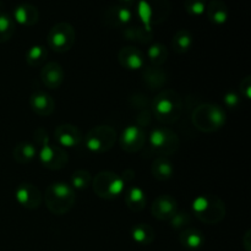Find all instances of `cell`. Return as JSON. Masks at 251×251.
Returning <instances> with one entry per match:
<instances>
[{"label": "cell", "mask_w": 251, "mask_h": 251, "mask_svg": "<svg viewBox=\"0 0 251 251\" xmlns=\"http://www.w3.org/2000/svg\"><path fill=\"white\" fill-rule=\"evenodd\" d=\"M15 199L22 207L27 210H37L42 205L43 195L33 184L22 183L15 190Z\"/></svg>", "instance_id": "11"}, {"label": "cell", "mask_w": 251, "mask_h": 251, "mask_svg": "<svg viewBox=\"0 0 251 251\" xmlns=\"http://www.w3.org/2000/svg\"><path fill=\"white\" fill-rule=\"evenodd\" d=\"M153 115L163 124H172L180 118L183 113V100L174 90H163L152 102Z\"/></svg>", "instance_id": "1"}, {"label": "cell", "mask_w": 251, "mask_h": 251, "mask_svg": "<svg viewBox=\"0 0 251 251\" xmlns=\"http://www.w3.org/2000/svg\"><path fill=\"white\" fill-rule=\"evenodd\" d=\"M118 60L123 68L127 70H140L145 65L144 53L139 48L132 46L124 47L118 54Z\"/></svg>", "instance_id": "14"}, {"label": "cell", "mask_w": 251, "mask_h": 251, "mask_svg": "<svg viewBox=\"0 0 251 251\" xmlns=\"http://www.w3.org/2000/svg\"><path fill=\"white\" fill-rule=\"evenodd\" d=\"M240 91H242V95L244 96L247 100H250L251 95V77L250 76H247L244 80L240 83Z\"/></svg>", "instance_id": "35"}, {"label": "cell", "mask_w": 251, "mask_h": 251, "mask_svg": "<svg viewBox=\"0 0 251 251\" xmlns=\"http://www.w3.org/2000/svg\"><path fill=\"white\" fill-rule=\"evenodd\" d=\"M206 5V0H184V9L191 16H201L205 14Z\"/></svg>", "instance_id": "32"}, {"label": "cell", "mask_w": 251, "mask_h": 251, "mask_svg": "<svg viewBox=\"0 0 251 251\" xmlns=\"http://www.w3.org/2000/svg\"><path fill=\"white\" fill-rule=\"evenodd\" d=\"M76 41L75 28L68 22L54 25L48 33V46L56 53L69 51Z\"/></svg>", "instance_id": "7"}, {"label": "cell", "mask_w": 251, "mask_h": 251, "mask_svg": "<svg viewBox=\"0 0 251 251\" xmlns=\"http://www.w3.org/2000/svg\"><path fill=\"white\" fill-rule=\"evenodd\" d=\"M131 237L137 244L150 245L156 238V233H154L153 228L147 223H139L132 227Z\"/></svg>", "instance_id": "25"}, {"label": "cell", "mask_w": 251, "mask_h": 251, "mask_svg": "<svg viewBox=\"0 0 251 251\" xmlns=\"http://www.w3.org/2000/svg\"><path fill=\"white\" fill-rule=\"evenodd\" d=\"M190 222V216L186 212H176L173 217L169 220V223H171V227L174 228V229H181L185 226L189 225Z\"/></svg>", "instance_id": "33"}, {"label": "cell", "mask_w": 251, "mask_h": 251, "mask_svg": "<svg viewBox=\"0 0 251 251\" xmlns=\"http://www.w3.org/2000/svg\"><path fill=\"white\" fill-rule=\"evenodd\" d=\"M150 145L161 156H171L178 150L179 137L168 127H156L150 134Z\"/></svg>", "instance_id": "8"}, {"label": "cell", "mask_w": 251, "mask_h": 251, "mask_svg": "<svg viewBox=\"0 0 251 251\" xmlns=\"http://www.w3.org/2000/svg\"><path fill=\"white\" fill-rule=\"evenodd\" d=\"M194 216L206 225H217L225 218V202L216 195H200L191 203Z\"/></svg>", "instance_id": "3"}, {"label": "cell", "mask_w": 251, "mask_h": 251, "mask_svg": "<svg viewBox=\"0 0 251 251\" xmlns=\"http://www.w3.org/2000/svg\"><path fill=\"white\" fill-rule=\"evenodd\" d=\"M147 58L151 61L152 66H161L168 59V49L164 44L154 43L147 49Z\"/></svg>", "instance_id": "28"}, {"label": "cell", "mask_w": 251, "mask_h": 251, "mask_svg": "<svg viewBox=\"0 0 251 251\" xmlns=\"http://www.w3.org/2000/svg\"><path fill=\"white\" fill-rule=\"evenodd\" d=\"M15 33V21L5 12H0V43L7 42Z\"/></svg>", "instance_id": "30"}, {"label": "cell", "mask_w": 251, "mask_h": 251, "mask_svg": "<svg viewBox=\"0 0 251 251\" xmlns=\"http://www.w3.org/2000/svg\"><path fill=\"white\" fill-rule=\"evenodd\" d=\"M194 37L193 33L188 29H179L172 39V48L176 54H184L190 50L193 46Z\"/></svg>", "instance_id": "26"}, {"label": "cell", "mask_w": 251, "mask_h": 251, "mask_svg": "<svg viewBox=\"0 0 251 251\" xmlns=\"http://www.w3.org/2000/svg\"><path fill=\"white\" fill-rule=\"evenodd\" d=\"M223 100H225V104L227 105L228 108H230V109H232V108H237L238 105L240 104V97L234 92L226 93Z\"/></svg>", "instance_id": "34"}, {"label": "cell", "mask_w": 251, "mask_h": 251, "mask_svg": "<svg viewBox=\"0 0 251 251\" xmlns=\"http://www.w3.org/2000/svg\"><path fill=\"white\" fill-rule=\"evenodd\" d=\"M146 135L144 129L139 125H127L120 135V146L127 153L139 152L144 147Z\"/></svg>", "instance_id": "10"}, {"label": "cell", "mask_w": 251, "mask_h": 251, "mask_svg": "<svg viewBox=\"0 0 251 251\" xmlns=\"http://www.w3.org/2000/svg\"><path fill=\"white\" fill-rule=\"evenodd\" d=\"M126 206L134 212H140L146 206V194L139 186H132L125 195Z\"/></svg>", "instance_id": "22"}, {"label": "cell", "mask_w": 251, "mask_h": 251, "mask_svg": "<svg viewBox=\"0 0 251 251\" xmlns=\"http://www.w3.org/2000/svg\"><path fill=\"white\" fill-rule=\"evenodd\" d=\"M47 55H48L47 49L44 48L43 46L37 44V46H32L31 48L26 51L25 58H26L27 64H28L29 66H33L34 68V66L41 65V64L46 60Z\"/></svg>", "instance_id": "29"}, {"label": "cell", "mask_w": 251, "mask_h": 251, "mask_svg": "<svg viewBox=\"0 0 251 251\" xmlns=\"http://www.w3.org/2000/svg\"><path fill=\"white\" fill-rule=\"evenodd\" d=\"M54 136L60 147H76L82 141V134L77 126L71 124H61L54 131Z\"/></svg>", "instance_id": "13"}, {"label": "cell", "mask_w": 251, "mask_h": 251, "mask_svg": "<svg viewBox=\"0 0 251 251\" xmlns=\"http://www.w3.org/2000/svg\"><path fill=\"white\" fill-rule=\"evenodd\" d=\"M179 240H180L181 245L189 250H196L201 248L205 243V237L202 233L198 229H185L180 233L179 235Z\"/></svg>", "instance_id": "24"}, {"label": "cell", "mask_w": 251, "mask_h": 251, "mask_svg": "<svg viewBox=\"0 0 251 251\" xmlns=\"http://www.w3.org/2000/svg\"><path fill=\"white\" fill-rule=\"evenodd\" d=\"M14 159L20 164L29 163L37 156V147L29 142H20L12 150Z\"/></svg>", "instance_id": "23"}, {"label": "cell", "mask_w": 251, "mask_h": 251, "mask_svg": "<svg viewBox=\"0 0 251 251\" xmlns=\"http://www.w3.org/2000/svg\"><path fill=\"white\" fill-rule=\"evenodd\" d=\"M151 212L159 221H169L178 212V202L171 195H159L151 206Z\"/></svg>", "instance_id": "12"}, {"label": "cell", "mask_w": 251, "mask_h": 251, "mask_svg": "<svg viewBox=\"0 0 251 251\" xmlns=\"http://www.w3.org/2000/svg\"><path fill=\"white\" fill-rule=\"evenodd\" d=\"M117 132L112 126L98 125L92 127L85 137V146L93 153H104L115 144Z\"/></svg>", "instance_id": "6"}, {"label": "cell", "mask_w": 251, "mask_h": 251, "mask_svg": "<svg viewBox=\"0 0 251 251\" xmlns=\"http://www.w3.org/2000/svg\"><path fill=\"white\" fill-rule=\"evenodd\" d=\"M43 200L47 208L55 216L68 213L75 205V190L65 183H53L46 189Z\"/></svg>", "instance_id": "2"}, {"label": "cell", "mask_w": 251, "mask_h": 251, "mask_svg": "<svg viewBox=\"0 0 251 251\" xmlns=\"http://www.w3.org/2000/svg\"><path fill=\"white\" fill-rule=\"evenodd\" d=\"M41 80L46 87L55 90L61 86L64 81V70L56 61L47 63L41 70Z\"/></svg>", "instance_id": "15"}, {"label": "cell", "mask_w": 251, "mask_h": 251, "mask_svg": "<svg viewBox=\"0 0 251 251\" xmlns=\"http://www.w3.org/2000/svg\"><path fill=\"white\" fill-rule=\"evenodd\" d=\"M151 173L154 179L159 181H166L173 176V163L166 156H158L153 161L151 167Z\"/></svg>", "instance_id": "20"}, {"label": "cell", "mask_w": 251, "mask_h": 251, "mask_svg": "<svg viewBox=\"0 0 251 251\" xmlns=\"http://www.w3.org/2000/svg\"><path fill=\"white\" fill-rule=\"evenodd\" d=\"M92 181V176H91V173L88 171H85V169H78V171L74 172L73 176H71V188L75 190H82V189H86Z\"/></svg>", "instance_id": "31"}, {"label": "cell", "mask_w": 251, "mask_h": 251, "mask_svg": "<svg viewBox=\"0 0 251 251\" xmlns=\"http://www.w3.org/2000/svg\"><path fill=\"white\" fill-rule=\"evenodd\" d=\"M91 183L96 195L105 200L118 198L122 195L125 188V180L123 176L109 171L100 172Z\"/></svg>", "instance_id": "5"}, {"label": "cell", "mask_w": 251, "mask_h": 251, "mask_svg": "<svg viewBox=\"0 0 251 251\" xmlns=\"http://www.w3.org/2000/svg\"><path fill=\"white\" fill-rule=\"evenodd\" d=\"M39 161L46 168L50 171H59L68 164L69 156L63 147L51 146L49 140H47L41 145Z\"/></svg>", "instance_id": "9"}, {"label": "cell", "mask_w": 251, "mask_h": 251, "mask_svg": "<svg viewBox=\"0 0 251 251\" xmlns=\"http://www.w3.org/2000/svg\"><path fill=\"white\" fill-rule=\"evenodd\" d=\"M142 78L150 90H159L167 83L166 73L159 66H150L145 69Z\"/></svg>", "instance_id": "21"}, {"label": "cell", "mask_w": 251, "mask_h": 251, "mask_svg": "<svg viewBox=\"0 0 251 251\" xmlns=\"http://www.w3.org/2000/svg\"><path fill=\"white\" fill-rule=\"evenodd\" d=\"M29 105L32 110L41 117H48L55 109V102L51 96L43 91H37L32 93L29 97Z\"/></svg>", "instance_id": "17"}, {"label": "cell", "mask_w": 251, "mask_h": 251, "mask_svg": "<svg viewBox=\"0 0 251 251\" xmlns=\"http://www.w3.org/2000/svg\"><path fill=\"white\" fill-rule=\"evenodd\" d=\"M152 14L153 25L164 21L169 14V4L167 0H147Z\"/></svg>", "instance_id": "27"}, {"label": "cell", "mask_w": 251, "mask_h": 251, "mask_svg": "<svg viewBox=\"0 0 251 251\" xmlns=\"http://www.w3.org/2000/svg\"><path fill=\"white\" fill-rule=\"evenodd\" d=\"M210 21L215 25H225L229 19V10L222 0H212L206 5V11Z\"/></svg>", "instance_id": "19"}, {"label": "cell", "mask_w": 251, "mask_h": 251, "mask_svg": "<svg viewBox=\"0 0 251 251\" xmlns=\"http://www.w3.org/2000/svg\"><path fill=\"white\" fill-rule=\"evenodd\" d=\"M132 19H134L132 10L130 7L123 6L119 4L109 7L104 15L105 24L110 27L126 26L132 21Z\"/></svg>", "instance_id": "16"}, {"label": "cell", "mask_w": 251, "mask_h": 251, "mask_svg": "<svg viewBox=\"0 0 251 251\" xmlns=\"http://www.w3.org/2000/svg\"><path fill=\"white\" fill-rule=\"evenodd\" d=\"M39 20V11L34 5L24 2L15 7L14 10V21L21 26L31 27L36 25Z\"/></svg>", "instance_id": "18"}, {"label": "cell", "mask_w": 251, "mask_h": 251, "mask_svg": "<svg viewBox=\"0 0 251 251\" xmlns=\"http://www.w3.org/2000/svg\"><path fill=\"white\" fill-rule=\"evenodd\" d=\"M193 124L202 132H213L223 127L226 123V113L217 104H201L193 112Z\"/></svg>", "instance_id": "4"}, {"label": "cell", "mask_w": 251, "mask_h": 251, "mask_svg": "<svg viewBox=\"0 0 251 251\" xmlns=\"http://www.w3.org/2000/svg\"><path fill=\"white\" fill-rule=\"evenodd\" d=\"M132 2H135V0H119V5H123V6H127V7L131 6Z\"/></svg>", "instance_id": "36"}]
</instances>
